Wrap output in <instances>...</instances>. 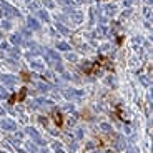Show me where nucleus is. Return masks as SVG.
<instances>
[{"instance_id": "f257e3e1", "label": "nucleus", "mask_w": 153, "mask_h": 153, "mask_svg": "<svg viewBox=\"0 0 153 153\" xmlns=\"http://www.w3.org/2000/svg\"><path fill=\"white\" fill-rule=\"evenodd\" d=\"M25 97H27V88L23 87V88H20V93H13V95L10 97L8 103L13 105L15 102H23V100H25Z\"/></svg>"}, {"instance_id": "f03ea898", "label": "nucleus", "mask_w": 153, "mask_h": 153, "mask_svg": "<svg viewBox=\"0 0 153 153\" xmlns=\"http://www.w3.org/2000/svg\"><path fill=\"white\" fill-rule=\"evenodd\" d=\"M52 118H53V122H55V125H57V126L63 125V117H62V113L57 110V108L52 110Z\"/></svg>"}]
</instances>
